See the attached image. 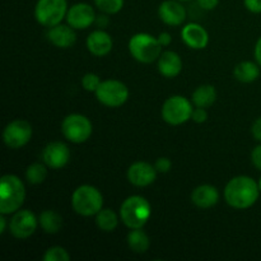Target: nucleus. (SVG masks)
I'll use <instances>...</instances> for the list:
<instances>
[{
    "label": "nucleus",
    "mask_w": 261,
    "mask_h": 261,
    "mask_svg": "<svg viewBox=\"0 0 261 261\" xmlns=\"http://www.w3.org/2000/svg\"><path fill=\"white\" fill-rule=\"evenodd\" d=\"M71 206L82 217L96 216L103 206V195L92 185H82L71 195Z\"/></svg>",
    "instance_id": "nucleus-4"
},
{
    "label": "nucleus",
    "mask_w": 261,
    "mask_h": 261,
    "mask_svg": "<svg viewBox=\"0 0 261 261\" xmlns=\"http://www.w3.org/2000/svg\"><path fill=\"white\" fill-rule=\"evenodd\" d=\"M70 260V255L68 254L64 247L54 246L46 250L45 255H43V261H69Z\"/></svg>",
    "instance_id": "nucleus-28"
},
{
    "label": "nucleus",
    "mask_w": 261,
    "mask_h": 261,
    "mask_svg": "<svg viewBox=\"0 0 261 261\" xmlns=\"http://www.w3.org/2000/svg\"><path fill=\"white\" fill-rule=\"evenodd\" d=\"M107 15L109 14H101V15H98V17L96 18V23H97V25H98V27H101V28H105V27H107V25H109V17H107Z\"/></svg>",
    "instance_id": "nucleus-37"
},
{
    "label": "nucleus",
    "mask_w": 261,
    "mask_h": 261,
    "mask_svg": "<svg viewBox=\"0 0 261 261\" xmlns=\"http://www.w3.org/2000/svg\"><path fill=\"white\" fill-rule=\"evenodd\" d=\"M32 138V126L28 121L17 119L10 121L3 132L4 144L10 149H19L24 147Z\"/></svg>",
    "instance_id": "nucleus-10"
},
{
    "label": "nucleus",
    "mask_w": 261,
    "mask_h": 261,
    "mask_svg": "<svg viewBox=\"0 0 261 261\" xmlns=\"http://www.w3.org/2000/svg\"><path fill=\"white\" fill-rule=\"evenodd\" d=\"M38 218L28 209L17 211L13 214L9 223L10 233L19 240H25L32 236L38 226Z\"/></svg>",
    "instance_id": "nucleus-11"
},
{
    "label": "nucleus",
    "mask_w": 261,
    "mask_h": 261,
    "mask_svg": "<svg viewBox=\"0 0 261 261\" xmlns=\"http://www.w3.org/2000/svg\"><path fill=\"white\" fill-rule=\"evenodd\" d=\"M86 43L89 53L94 56H98V58L109 55L112 50V46H114L111 36L103 30H97L89 33Z\"/></svg>",
    "instance_id": "nucleus-17"
},
{
    "label": "nucleus",
    "mask_w": 261,
    "mask_h": 261,
    "mask_svg": "<svg viewBox=\"0 0 261 261\" xmlns=\"http://www.w3.org/2000/svg\"><path fill=\"white\" fill-rule=\"evenodd\" d=\"M257 184H259V189H260V191H261V177H260V180H259V182H257Z\"/></svg>",
    "instance_id": "nucleus-40"
},
{
    "label": "nucleus",
    "mask_w": 261,
    "mask_h": 261,
    "mask_svg": "<svg viewBox=\"0 0 261 261\" xmlns=\"http://www.w3.org/2000/svg\"><path fill=\"white\" fill-rule=\"evenodd\" d=\"M96 224L101 231L112 232L119 224V217L111 209L102 208L96 214Z\"/></svg>",
    "instance_id": "nucleus-25"
},
{
    "label": "nucleus",
    "mask_w": 261,
    "mask_h": 261,
    "mask_svg": "<svg viewBox=\"0 0 261 261\" xmlns=\"http://www.w3.org/2000/svg\"><path fill=\"white\" fill-rule=\"evenodd\" d=\"M94 4L105 14H116L124 7V0H94Z\"/></svg>",
    "instance_id": "nucleus-27"
},
{
    "label": "nucleus",
    "mask_w": 261,
    "mask_h": 261,
    "mask_svg": "<svg viewBox=\"0 0 261 261\" xmlns=\"http://www.w3.org/2000/svg\"><path fill=\"white\" fill-rule=\"evenodd\" d=\"M68 2L66 0H38L35 7V18L41 25L54 27L60 24L66 18Z\"/></svg>",
    "instance_id": "nucleus-7"
},
{
    "label": "nucleus",
    "mask_w": 261,
    "mask_h": 261,
    "mask_svg": "<svg viewBox=\"0 0 261 261\" xmlns=\"http://www.w3.org/2000/svg\"><path fill=\"white\" fill-rule=\"evenodd\" d=\"M251 162L257 170L261 171V144L255 147L251 152Z\"/></svg>",
    "instance_id": "nucleus-33"
},
{
    "label": "nucleus",
    "mask_w": 261,
    "mask_h": 261,
    "mask_svg": "<svg viewBox=\"0 0 261 261\" xmlns=\"http://www.w3.org/2000/svg\"><path fill=\"white\" fill-rule=\"evenodd\" d=\"M94 93L99 103L107 107H120L129 98V89L126 84L116 79L102 81Z\"/></svg>",
    "instance_id": "nucleus-9"
},
{
    "label": "nucleus",
    "mask_w": 261,
    "mask_h": 261,
    "mask_svg": "<svg viewBox=\"0 0 261 261\" xmlns=\"http://www.w3.org/2000/svg\"><path fill=\"white\" fill-rule=\"evenodd\" d=\"M41 157L48 168L59 170L68 165L70 160V149L63 142H51L43 148Z\"/></svg>",
    "instance_id": "nucleus-12"
},
{
    "label": "nucleus",
    "mask_w": 261,
    "mask_h": 261,
    "mask_svg": "<svg viewBox=\"0 0 261 261\" xmlns=\"http://www.w3.org/2000/svg\"><path fill=\"white\" fill-rule=\"evenodd\" d=\"M206 119H208V112L203 107H196L191 115V120H194L196 124H203L206 121Z\"/></svg>",
    "instance_id": "nucleus-31"
},
{
    "label": "nucleus",
    "mask_w": 261,
    "mask_h": 261,
    "mask_svg": "<svg viewBox=\"0 0 261 261\" xmlns=\"http://www.w3.org/2000/svg\"><path fill=\"white\" fill-rule=\"evenodd\" d=\"M47 38L54 46L60 48H69L75 43L76 33L71 25L56 24L47 32Z\"/></svg>",
    "instance_id": "nucleus-18"
},
{
    "label": "nucleus",
    "mask_w": 261,
    "mask_h": 261,
    "mask_svg": "<svg viewBox=\"0 0 261 261\" xmlns=\"http://www.w3.org/2000/svg\"><path fill=\"white\" fill-rule=\"evenodd\" d=\"M158 41H160V43L162 45V47H165V46H170L171 42H172V37H171V35L168 32H162L160 33V36H158Z\"/></svg>",
    "instance_id": "nucleus-36"
},
{
    "label": "nucleus",
    "mask_w": 261,
    "mask_h": 261,
    "mask_svg": "<svg viewBox=\"0 0 261 261\" xmlns=\"http://www.w3.org/2000/svg\"><path fill=\"white\" fill-rule=\"evenodd\" d=\"M244 4L249 12L255 14L261 13V0H244Z\"/></svg>",
    "instance_id": "nucleus-32"
},
{
    "label": "nucleus",
    "mask_w": 261,
    "mask_h": 261,
    "mask_svg": "<svg viewBox=\"0 0 261 261\" xmlns=\"http://www.w3.org/2000/svg\"><path fill=\"white\" fill-rule=\"evenodd\" d=\"M5 227H7V219H5L4 214H2V216H0V234L4 233Z\"/></svg>",
    "instance_id": "nucleus-39"
},
{
    "label": "nucleus",
    "mask_w": 261,
    "mask_h": 261,
    "mask_svg": "<svg viewBox=\"0 0 261 261\" xmlns=\"http://www.w3.org/2000/svg\"><path fill=\"white\" fill-rule=\"evenodd\" d=\"M47 177V166L45 163H32L25 170V178L31 185H40Z\"/></svg>",
    "instance_id": "nucleus-26"
},
{
    "label": "nucleus",
    "mask_w": 261,
    "mask_h": 261,
    "mask_svg": "<svg viewBox=\"0 0 261 261\" xmlns=\"http://www.w3.org/2000/svg\"><path fill=\"white\" fill-rule=\"evenodd\" d=\"M219 200V193L217 188L212 185H200L191 193V201L198 208L208 209L216 205Z\"/></svg>",
    "instance_id": "nucleus-20"
},
{
    "label": "nucleus",
    "mask_w": 261,
    "mask_h": 261,
    "mask_svg": "<svg viewBox=\"0 0 261 261\" xmlns=\"http://www.w3.org/2000/svg\"><path fill=\"white\" fill-rule=\"evenodd\" d=\"M218 3L219 0H198V5L204 10H213Z\"/></svg>",
    "instance_id": "nucleus-35"
},
{
    "label": "nucleus",
    "mask_w": 261,
    "mask_h": 261,
    "mask_svg": "<svg viewBox=\"0 0 261 261\" xmlns=\"http://www.w3.org/2000/svg\"><path fill=\"white\" fill-rule=\"evenodd\" d=\"M216 99L217 89L211 84H204V86L198 87L191 96V102L196 107H203V109H208L212 105H214Z\"/></svg>",
    "instance_id": "nucleus-22"
},
{
    "label": "nucleus",
    "mask_w": 261,
    "mask_h": 261,
    "mask_svg": "<svg viewBox=\"0 0 261 261\" xmlns=\"http://www.w3.org/2000/svg\"><path fill=\"white\" fill-rule=\"evenodd\" d=\"M101 78L94 73H87L86 75L82 78V87L86 89L87 92H96L97 88L101 84Z\"/></svg>",
    "instance_id": "nucleus-29"
},
{
    "label": "nucleus",
    "mask_w": 261,
    "mask_h": 261,
    "mask_svg": "<svg viewBox=\"0 0 261 261\" xmlns=\"http://www.w3.org/2000/svg\"><path fill=\"white\" fill-rule=\"evenodd\" d=\"M259 184L250 176H236L231 178L224 189L227 204L234 209H249L257 201L260 195Z\"/></svg>",
    "instance_id": "nucleus-1"
},
{
    "label": "nucleus",
    "mask_w": 261,
    "mask_h": 261,
    "mask_svg": "<svg viewBox=\"0 0 261 261\" xmlns=\"http://www.w3.org/2000/svg\"><path fill=\"white\" fill-rule=\"evenodd\" d=\"M158 70L165 78H175L182 70V60L175 51H163L158 59Z\"/></svg>",
    "instance_id": "nucleus-19"
},
{
    "label": "nucleus",
    "mask_w": 261,
    "mask_h": 261,
    "mask_svg": "<svg viewBox=\"0 0 261 261\" xmlns=\"http://www.w3.org/2000/svg\"><path fill=\"white\" fill-rule=\"evenodd\" d=\"M130 54L137 61L143 64L154 63L162 54V45L157 37L149 33H137L129 40Z\"/></svg>",
    "instance_id": "nucleus-5"
},
{
    "label": "nucleus",
    "mask_w": 261,
    "mask_h": 261,
    "mask_svg": "<svg viewBox=\"0 0 261 261\" xmlns=\"http://www.w3.org/2000/svg\"><path fill=\"white\" fill-rule=\"evenodd\" d=\"M178 2H189V0H178Z\"/></svg>",
    "instance_id": "nucleus-41"
},
{
    "label": "nucleus",
    "mask_w": 261,
    "mask_h": 261,
    "mask_svg": "<svg viewBox=\"0 0 261 261\" xmlns=\"http://www.w3.org/2000/svg\"><path fill=\"white\" fill-rule=\"evenodd\" d=\"M181 38L186 46L194 50L205 48L209 43L208 31L198 23H189L181 31Z\"/></svg>",
    "instance_id": "nucleus-16"
},
{
    "label": "nucleus",
    "mask_w": 261,
    "mask_h": 261,
    "mask_svg": "<svg viewBox=\"0 0 261 261\" xmlns=\"http://www.w3.org/2000/svg\"><path fill=\"white\" fill-rule=\"evenodd\" d=\"M160 19L167 25H181L186 19V9L178 0H166L158 8Z\"/></svg>",
    "instance_id": "nucleus-15"
},
{
    "label": "nucleus",
    "mask_w": 261,
    "mask_h": 261,
    "mask_svg": "<svg viewBox=\"0 0 261 261\" xmlns=\"http://www.w3.org/2000/svg\"><path fill=\"white\" fill-rule=\"evenodd\" d=\"M96 13L92 5L87 3H76L66 13V22L74 30H86L96 22Z\"/></svg>",
    "instance_id": "nucleus-13"
},
{
    "label": "nucleus",
    "mask_w": 261,
    "mask_h": 261,
    "mask_svg": "<svg viewBox=\"0 0 261 261\" xmlns=\"http://www.w3.org/2000/svg\"><path fill=\"white\" fill-rule=\"evenodd\" d=\"M193 102L184 96L168 97L162 106V119L167 124L177 126L188 122L193 115Z\"/></svg>",
    "instance_id": "nucleus-6"
},
{
    "label": "nucleus",
    "mask_w": 261,
    "mask_h": 261,
    "mask_svg": "<svg viewBox=\"0 0 261 261\" xmlns=\"http://www.w3.org/2000/svg\"><path fill=\"white\" fill-rule=\"evenodd\" d=\"M254 55H255V60H256V63L261 66V37L257 40L256 45H255Z\"/></svg>",
    "instance_id": "nucleus-38"
},
{
    "label": "nucleus",
    "mask_w": 261,
    "mask_h": 261,
    "mask_svg": "<svg viewBox=\"0 0 261 261\" xmlns=\"http://www.w3.org/2000/svg\"><path fill=\"white\" fill-rule=\"evenodd\" d=\"M25 199V188L18 176L4 175L0 180V214H13L19 211Z\"/></svg>",
    "instance_id": "nucleus-2"
},
{
    "label": "nucleus",
    "mask_w": 261,
    "mask_h": 261,
    "mask_svg": "<svg viewBox=\"0 0 261 261\" xmlns=\"http://www.w3.org/2000/svg\"><path fill=\"white\" fill-rule=\"evenodd\" d=\"M93 126L91 120L81 114H70L61 122V133L69 142L82 144L91 138Z\"/></svg>",
    "instance_id": "nucleus-8"
},
{
    "label": "nucleus",
    "mask_w": 261,
    "mask_h": 261,
    "mask_svg": "<svg viewBox=\"0 0 261 261\" xmlns=\"http://www.w3.org/2000/svg\"><path fill=\"white\" fill-rule=\"evenodd\" d=\"M251 134L255 140L261 143V116L257 117L251 126Z\"/></svg>",
    "instance_id": "nucleus-34"
},
{
    "label": "nucleus",
    "mask_w": 261,
    "mask_h": 261,
    "mask_svg": "<svg viewBox=\"0 0 261 261\" xmlns=\"http://www.w3.org/2000/svg\"><path fill=\"white\" fill-rule=\"evenodd\" d=\"M127 180L137 188H145L152 185L157 177V170L148 162L138 161L127 168Z\"/></svg>",
    "instance_id": "nucleus-14"
},
{
    "label": "nucleus",
    "mask_w": 261,
    "mask_h": 261,
    "mask_svg": "<svg viewBox=\"0 0 261 261\" xmlns=\"http://www.w3.org/2000/svg\"><path fill=\"white\" fill-rule=\"evenodd\" d=\"M127 245L132 251L137 254H144L150 246V240L142 228L132 229L127 234Z\"/></svg>",
    "instance_id": "nucleus-24"
},
{
    "label": "nucleus",
    "mask_w": 261,
    "mask_h": 261,
    "mask_svg": "<svg viewBox=\"0 0 261 261\" xmlns=\"http://www.w3.org/2000/svg\"><path fill=\"white\" fill-rule=\"evenodd\" d=\"M154 167H155V170H157V172L167 173L168 171L171 170V167H172V162L170 161V158L161 157L155 161Z\"/></svg>",
    "instance_id": "nucleus-30"
},
{
    "label": "nucleus",
    "mask_w": 261,
    "mask_h": 261,
    "mask_svg": "<svg viewBox=\"0 0 261 261\" xmlns=\"http://www.w3.org/2000/svg\"><path fill=\"white\" fill-rule=\"evenodd\" d=\"M152 216L149 201L140 195H132L122 201L120 206V218L130 229L143 228Z\"/></svg>",
    "instance_id": "nucleus-3"
},
{
    "label": "nucleus",
    "mask_w": 261,
    "mask_h": 261,
    "mask_svg": "<svg viewBox=\"0 0 261 261\" xmlns=\"http://www.w3.org/2000/svg\"><path fill=\"white\" fill-rule=\"evenodd\" d=\"M259 64H255L252 61H241L237 64L233 70L234 78L241 83H252L260 76Z\"/></svg>",
    "instance_id": "nucleus-23"
},
{
    "label": "nucleus",
    "mask_w": 261,
    "mask_h": 261,
    "mask_svg": "<svg viewBox=\"0 0 261 261\" xmlns=\"http://www.w3.org/2000/svg\"><path fill=\"white\" fill-rule=\"evenodd\" d=\"M38 223L43 232L48 234H55L63 227V217L58 212L46 209V211L41 212V214L38 216Z\"/></svg>",
    "instance_id": "nucleus-21"
}]
</instances>
